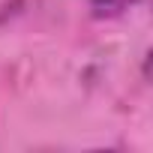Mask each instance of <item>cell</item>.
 <instances>
[{
	"label": "cell",
	"mask_w": 153,
	"mask_h": 153,
	"mask_svg": "<svg viewBox=\"0 0 153 153\" xmlns=\"http://www.w3.org/2000/svg\"><path fill=\"white\" fill-rule=\"evenodd\" d=\"M135 3H138V0H90V9L99 18H111V15H120L123 9H129Z\"/></svg>",
	"instance_id": "6da1fadb"
}]
</instances>
